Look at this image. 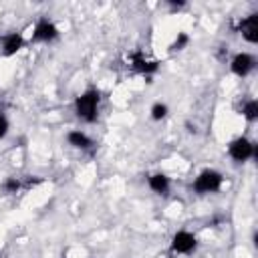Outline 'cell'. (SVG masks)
Here are the masks:
<instances>
[{
  "instance_id": "cell-1",
  "label": "cell",
  "mask_w": 258,
  "mask_h": 258,
  "mask_svg": "<svg viewBox=\"0 0 258 258\" xmlns=\"http://www.w3.org/2000/svg\"><path fill=\"white\" fill-rule=\"evenodd\" d=\"M99 107H101V91L95 87L85 89L73 101V109H75L77 119L81 123H87V125H91L99 119Z\"/></svg>"
},
{
  "instance_id": "cell-2",
  "label": "cell",
  "mask_w": 258,
  "mask_h": 258,
  "mask_svg": "<svg viewBox=\"0 0 258 258\" xmlns=\"http://www.w3.org/2000/svg\"><path fill=\"white\" fill-rule=\"evenodd\" d=\"M224 185V175L218 169H204L196 175L191 189L198 196H210V194H218Z\"/></svg>"
},
{
  "instance_id": "cell-3",
  "label": "cell",
  "mask_w": 258,
  "mask_h": 258,
  "mask_svg": "<svg viewBox=\"0 0 258 258\" xmlns=\"http://www.w3.org/2000/svg\"><path fill=\"white\" fill-rule=\"evenodd\" d=\"M228 155L236 163H246L258 155V149L252 139H248L246 135H238L228 143Z\"/></svg>"
},
{
  "instance_id": "cell-4",
  "label": "cell",
  "mask_w": 258,
  "mask_h": 258,
  "mask_svg": "<svg viewBox=\"0 0 258 258\" xmlns=\"http://www.w3.org/2000/svg\"><path fill=\"white\" fill-rule=\"evenodd\" d=\"M58 36H60L58 26H56L48 16H40V18L36 20V24L32 26L30 42H36V44H50V42H56Z\"/></svg>"
},
{
  "instance_id": "cell-5",
  "label": "cell",
  "mask_w": 258,
  "mask_h": 258,
  "mask_svg": "<svg viewBox=\"0 0 258 258\" xmlns=\"http://www.w3.org/2000/svg\"><path fill=\"white\" fill-rule=\"evenodd\" d=\"M169 248L173 254H181V256H189L196 252L198 248V236L189 230H177L173 236H171V242H169Z\"/></svg>"
},
{
  "instance_id": "cell-6",
  "label": "cell",
  "mask_w": 258,
  "mask_h": 258,
  "mask_svg": "<svg viewBox=\"0 0 258 258\" xmlns=\"http://www.w3.org/2000/svg\"><path fill=\"white\" fill-rule=\"evenodd\" d=\"M129 67H131V71L137 73V75L151 77V75H155V73L159 71L161 62H159V60H153V58H147L143 50L135 48V50L129 54Z\"/></svg>"
},
{
  "instance_id": "cell-7",
  "label": "cell",
  "mask_w": 258,
  "mask_h": 258,
  "mask_svg": "<svg viewBox=\"0 0 258 258\" xmlns=\"http://www.w3.org/2000/svg\"><path fill=\"white\" fill-rule=\"evenodd\" d=\"M254 69H256V58H254L250 52H236V54L232 56V60H230V71H232V75H236V77H240V79L248 77Z\"/></svg>"
},
{
  "instance_id": "cell-8",
  "label": "cell",
  "mask_w": 258,
  "mask_h": 258,
  "mask_svg": "<svg viewBox=\"0 0 258 258\" xmlns=\"http://www.w3.org/2000/svg\"><path fill=\"white\" fill-rule=\"evenodd\" d=\"M236 32H240L248 44H256L258 42V14L252 12L244 18H240L236 24Z\"/></svg>"
},
{
  "instance_id": "cell-9",
  "label": "cell",
  "mask_w": 258,
  "mask_h": 258,
  "mask_svg": "<svg viewBox=\"0 0 258 258\" xmlns=\"http://www.w3.org/2000/svg\"><path fill=\"white\" fill-rule=\"evenodd\" d=\"M24 44H26V38L22 36V32H6L0 36V52L6 58L20 52L24 48Z\"/></svg>"
},
{
  "instance_id": "cell-10",
  "label": "cell",
  "mask_w": 258,
  "mask_h": 258,
  "mask_svg": "<svg viewBox=\"0 0 258 258\" xmlns=\"http://www.w3.org/2000/svg\"><path fill=\"white\" fill-rule=\"evenodd\" d=\"M67 143L71 147H75V149H81V151H87V149H91L95 145L93 137L87 131H83V129H71V131H67Z\"/></svg>"
},
{
  "instance_id": "cell-11",
  "label": "cell",
  "mask_w": 258,
  "mask_h": 258,
  "mask_svg": "<svg viewBox=\"0 0 258 258\" xmlns=\"http://www.w3.org/2000/svg\"><path fill=\"white\" fill-rule=\"evenodd\" d=\"M147 187L157 196H167L171 189V179L163 171H157V173L147 175Z\"/></svg>"
},
{
  "instance_id": "cell-12",
  "label": "cell",
  "mask_w": 258,
  "mask_h": 258,
  "mask_svg": "<svg viewBox=\"0 0 258 258\" xmlns=\"http://www.w3.org/2000/svg\"><path fill=\"white\" fill-rule=\"evenodd\" d=\"M2 191L6 194V196H16V194H20L22 189H24V179L22 177H16V175H8L4 181H2Z\"/></svg>"
},
{
  "instance_id": "cell-13",
  "label": "cell",
  "mask_w": 258,
  "mask_h": 258,
  "mask_svg": "<svg viewBox=\"0 0 258 258\" xmlns=\"http://www.w3.org/2000/svg\"><path fill=\"white\" fill-rule=\"evenodd\" d=\"M242 117L248 121V123H254L258 119V101L256 99H248L244 105H242Z\"/></svg>"
},
{
  "instance_id": "cell-14",
  "label": "cell",
  "mask_w": 258,
  "mask_h": 258,
  "mask_svg": "<svg viewBox=\"0 0 258 258\" xmlns=\"http://www.w3.org/2000/svg\"><path fill=\"white\" fill-rule=\"evenodd\" d=\"M167 115H169V107H167L165 103H161V101L153 103L151 109H149V117H151V121H163Z\"/></svg>"
},
{
  "instance_id": "cell-15",
  "label": "cell",
  "mask_w": 258,
  "mask_h": 258,
  "mask_svg": "<svg viewBox=\"0 0 258 258\" xmlns=\"http://www.w3.org/2000/svg\"><path fill=\"white\" fill-rule=\"evenodd\" d=\"M189 34L187 32H177V36L173 38V42L169 44V52H179V50H183V48H187V44H189Z\"/></svg>"
},
{
  "instance_id": "cell-16",
  "label": "cell",
  "mask_w": 258,
  "mask_h": 258,
  "mask_svg": "<svg viewBox=\"0 0 258 258\" xmlns=\"http://www.w3.org/2000/svg\"><path fill=\"white\" fill-rule=\"evenodd\" d=\"M8 133H10V121H8V117H6L4 113H0V141H2Z\"/></svg>"
},
{
  "instance_id": "cell-17",
  "label": "cell",
  "mask_w": 258,
  "mask_h": 258,
  "mask_svg": "<svg viewBox=\"0 0 258 258\" xmlns=\"http://www.w3.org/2000/svg\"><path fill=\"white\" fill-rule=\"evenodd\" d=\"M0 258H2V254H0Z\"/></svg>"
}]
</instances>
